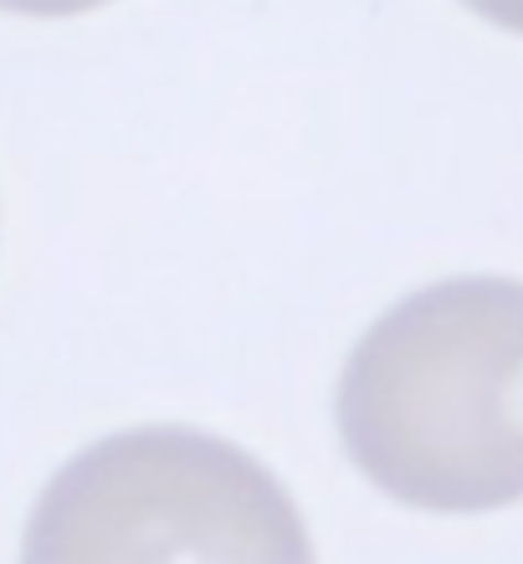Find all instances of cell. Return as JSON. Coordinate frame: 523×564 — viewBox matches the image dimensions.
Here are the masks:
<instances>
[{
	"label": "cell",
	"instance_id": "cell-1",
	"mask_svg": "<svg viewBox=\"0 0 523 564\" xmlns=\"http://www.w3.org/2000/svg\"><path fill=\"white\" fill-rule=\"evenodd\" d=\"M523 282L451 278L355 344L339 436L374 488L432 513L523 498Z\"/></svg>",
	"mask_w": 523,
	"mask_h": 564
},
{
	"label": "cell",
	"instance_id": "cell-2",
	"mask_svg": "<svg viewBox=\"0 0 523 564\" xmlns=\"http://www.w3.org/2000/svg\"><path fill=\"white\" fill-rule=\"evenodd\" d=\"M31 560H262L303 564L287 488L221 436L119 431L52 477L26 529Z\"/></svg>",
	"mask_w": 523,
	"mask_h": 564
},
{
	"label": "cell",
	"instance_id": "cell-3",
	"mask_svg": "<svg viewBox=\"0 0 523 564\" xmlns=\"http://www.w3.org/2000/svg\"><path fill=\"white\" fill-rule=\"evenodd\" d=\"M6 11H21V15H77V11H92L103 0H0Z\"/></svg>",
	"mask_w": 523,
	"mask_h": 564
},
{
	"label": "cell",
	"instance_id": "cell-4",
	"mask_svg": "<svg viewBox=\"0 0 523 564\" xmlns=\"http://www.w3.org/2000/svg\"><path fill=\"white\" fill-rule=\"evenodd\" d=\"M478 15H488L493 26H503V31H519L523 36V0H467Z\"/></svg>",
	"mask_w": 523,
	"mask_h": 564
}]
</instances>
